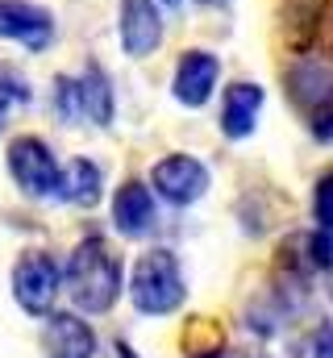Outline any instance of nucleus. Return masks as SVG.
Instances as JSON below:
<instances>
[{"label": "nucleus", "mask_w": 333, "mask_h": 358, "mask_svg": "<svg viewBox=\"0 0 333 358\" xmlns=\"http://www.w3.org/2000/svg\"><path fill=\"white\" fill-rule=\"evenodd\" d=\"M121 275V255L104 238H83L71 250L67 267H59V279L67 283V296L76 300L80 313H108L125 287Z\"/></svg>", "instance_id": "1"}, {"label": "nucleus", "mask_w": 333, "mask_h": 358, "mask_svg": "<svg viewBox=\"0 0 333 358\" xmlns=\"http://www.w3.org/2000/svg\"><path fill=\"white\" fill-rule=\"evenodd\" d=\"M129 300L142 317H166L187 300V279L175 250H146L129 275Z\"/></svg>", "instance_id": "2"}, {"label": "nucleus", "mask_w": 333, "mask_h": 358, "mask_svg": "<svg viewBox=\"0 0 333 358\" xmlns=\"http://www.w3.org/2000/svg\"><path fill=\"white\" fill-rule=\"evenodd\" d=\"M8 176L25 196L46 200L55 196V183H59V159L38 134H21L8 142Z\"/></svg>", "instance_id": "3"}, {"label": "nucleus", "mask_w": 333, "mask_h": 358, "mask_svg": "<svg viewBox=\"0 0 333 358\" xmlns=\"http://www.w3.org/2000/svg\"><path fill=\"white\" fill-rule=\"evenodd\" d=\"M59 292H63V279H59V263L50 255H25V259H17V267H13V300H17L21 313L46 317L55 308Z\"/></svg>", "instance_id": "4"}, {"label": "nucleus", "mask_w": 333, "mask_h": 358, "mask_svg": "<svg viewBox=\"0 0 333 358\" xmlns=\"http://www.w3.org/2000/svg\"><path fill=\"white\" fill-rule=\"evenodd\" d=\"M150 187L163 196L166 204L187 208L208 192V167L192 155H166L150 167Z\"/></svg>", "instance_id": "5"}, {"label": "nucleus", "mask_w": 333, "mask_h": 358, "mask_svg": "<svg viewBox=\"0 0 333 358\" xmlns=\"http://www.w3.org/2000/svg\"><path fill=\"white\" fill-rule=\"evenodd\" d=\"M0 38L42 55L55 42V13L34 0H0Z\"/></svg>", "instance_id": "6"}, {"label": "nucleus", "mask_w": 333, "mask_h": 358, "mask_svg": "<svg viewBox=\"0 0 333 358\" xmlns=\"http://www.w3.org/2000/svg\"><path fill=\"white\" fill-rule=\"evenodd\" d=\"M217 80H221V59L213 50H183V59L171 76V96L183 108H204L213 100Z\"/></svg>", "instance_id": "7"}, {"label": "nucleus", "mask_w": 333, "mask_h": 358, "mask_svg": "<svg viewBox=\"0 0 333 358\" xmlns=\"http://www.w3.org/2000/svg\"><path fill=\"white\" fill-rule=\"evenodd\" d=\"M300 63H296V76H292V84H296V100L304 104V113H309V121H313V134L321 138V142H330V67L321 63V59H313V55H296Z\"/></svg>", "instance_id": "8"}, {"label": "nucleus", "mask_w": 333, "mask_h": 358, "mask_svg": "<svg viewBox=\"0 0 333 358\" xmlns=\"http://www.w3.org/2000/svg\"><path fill=\"white\" fill-rule=\"evenodd\" d=\"M117 34H121V50L129 59L155 55L159 42H163V13H159V4L155 0H121Z\"/></svg>", "instance_id": "9"}, {"label": "nucleus", "mask_w": 333, "mask_h": 358, "mask_svg": "<svg viewBox=\"0 0 333 358\" xmlns=\"http://www.w3.org/2000/svg\"><path fill=\"white\" fill-rule=\"evenodd\" d=\"M113 225L117 234L125 238H150L155 225H159V204H155V192L142 183V179H125L113 196Z\"/></svg>", "instance_id": "10"}, {"label": "nucleus", "mask_w": 333, "mask_h": 358, "mask_svg": "<svg viewBox=\"0 0 333 358\" xmlns=\"http://www.w3.org/2000/svg\"><path fill=\"white\" fill-rule=\"evenodd\" d=\"M42 355L46 358H96V329L83 317H76V313H46Z\"/></svg>", "instance_id": "11"}, {"label": "nucleus", "mask_w": 333, "mask_h": 358, "mask_svg": "<svg viewBox=\"0 0 333 358\" xmlns=\"http://www.w3.org/2000/svg\"><path fill=\"white\" fill-rule=\"evenodd\" d=\"M267 104V92L258 88L254 80H238L225 88V108H221V134L242 142L258 129V113Z\"/></svg>", "instance_id": "12"}, {"label": "nucleus", "mask_w": 333, "mask_h": 358, "mask_svg": "<svg viewBox=\"0 0 333 358\" xmlns=\"http://www.w3.org/2000/svg\"><path fill=\"white\" fill-rule=\"evenodd\" d=\"M100 192H104V171L92 159H71L67 167H59L55 200L76 204V208H92V204H100Z\"/></svg>", "instance_id": "13"}, {"label": "nucleus", "mask_w": 333, "mask_h": 358, "mask_svg": "<svg viewBox=\"0 0 333 358\" xmlns=\"http://www.w3.org/2000/svg\"><path fill=\"white\" fill-rule=\"evenodd\" d=\"M76 92H80V117L92 125H113L117 100H113V80L100 63H87L76 76Z\"/></svg>", "instance_id": "14"}, {"label": "nucleus", "mask_w": 333, "mask_h": 358, "mask_svg": "<svg viewBox=\"0 0 333 358\" xmlns=\"http://www.w3.org/2000/svg\"><path fill=\"white\" fill-rule=\"evenodd\" d=\"M321 21H325V0H288L283 4V34H288V46L296 55H309L313 38L321 34Z\"/></svg>", "instance_id": "15"}, {"label": "nucleus", "mask_w": 333, "mask_h": 358, "mask_svg": "<svg viewBox=\"0 0 333 358\" xmlns=\"http://www.w3.org/2000/svg\"><path fill=\"white\" fill-rule=\"evenodd\" d=\"M29 84H25V76L17 71V67H0V108L8 113V108H17V104H29Z\"/></svg>", "instance_id": "16"}, {"label": "nucleus", "mask_w": 333, "mask_h": 358, "mask_svg": "<svg viewBox=\"0 0 333 358\" xmlns=\"http://www.w3.org/2000/svg\"><path fill=\"white\" fill-rule=\"evenodd\" d=\"M55 113H59V121H76V117H80L76 76H59V80H55Z\"/></svg>", "instance_id": "17"}, {"label": "nucleus", "mask_w": 333, "mask_h": 358, "mask_svg": "<svg viewBox=\"0 0 333 358\" xmlns=\"http://www.w3.org/2000/svg\"><path fill=\"white\" fill-rule=\"evenodd\" d=\"M309 255H313V267L317 271L330 267V229H317V234L309 238Z\"/></svg>", "instance_id": "18"}, {"label": "nucleus", "mask_w": 333, "mask_h": 358, "mask_svg": "<svg viewBox=\"0 0 333 358\" xmlns=\"http://www.w3.org/2000/svg\"><path fill=\"white\" fill-rule=\"evenodd\" d=\"M317 229H330V176L317 179Z\"/></svg>", "instance_id": "19"}, {"label": "nucleus", "mask_w": 333, "mask_h": 358, "mask_svg": "<svg viewBox=\"0 0 333 358\" xmlns=\"http://www.w3.org/2000/svg\"><path fill=\"white\" fill-rule=\"evenodd\" d=\"M313 358H333V338H330V321H321L313 329Z\"/></svg>", "instance_id": "20"}, {"label": "nucleus", "mask_w": 333, "mask_h": 358, "mask_svg": "<svg viewBox=\"0 0 333 358\" xmlns=\"http://www.w3.org/2000/svg\"><path fill=\"white\" fill-rule=\"evenodd\" d=\"M104 358H142V355H138L125 338H113V342H108V355H104Z\"/></svg>", "instance_id": "21"}, {"label": "nucleus", "mask_w": 333, "mask_h": 358, "mask_svg": "<svg viewBox=\"0 0 333 358\" xmlns=\"http://www.w3.org/2000/svg\"><path fill=\"white\" fill-rule=\"evenodd\" d=\"M4 117H8V113H4V108H0V129H4Z\"/></svg>", "instance_id": "22"}, {"label": "nucleus", "mask_w": 333, "mask_h": 358, "mask_svg": "<svg viewBox=\"0 0 333 358\" xmlns=\"http://www.w3.org/2000/svg\"><path fill=\"white\" fill-rule=\"evenodd\" d=\"M196 4H221V0H196Z\"/></svg>", "instance_id": "23"}, {"label": "nucleus", "mask_w": 333, "mask_h": 358, "mask_svg": "<svg viewBox=\"0 0 333 358\" xmlns=\"http://www.w3.org/2000/svg\"><path fill=\"white\" fill-rule=\"evenodd\" d=\"M155 4H175V0H155Z\"/></svg>", "instance_id": "24"}, {"label": "nucleus", "mask_w": 333, "mask_h": 358, "mask_svg": "<svg viewBox=\"0 0 333 358\" xmlns=\"http://www.w3.org/2000/svg\"><path fill=\"white\" fill-rule=\"evenodd\" d=\"M250 358H271V355H250Z\"/></svg>", "instance_id": "25"}]
</instances>
